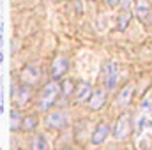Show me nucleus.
<instances>
[{
  "label": "nucleus",
  "instance_id": "3",
  "mask_svg": "<svg viewBox=\"0 0 152 150\" xmlns=\"http://www.w3.org/2000/svg\"><path fill=\"white\" fill-rule=\"evenodd\" d=\"M117 78H118V66L113 60L106 62L103 66V83L106 88H113L117 85Z\"/></svg>",
  "mask_w": 152,
  "mask_h": 150
},
{
  "label": "nucleus",
  "instance_id": "8",
  "mask_svg": "<svg viewBox=\"0 0 152 150\" xmlns=\"http://www.w3.org/2000/svg\"><path fill=\"white\" fill-rule=\"evenodd\" d=\"M133 88H134V85H133V83H127V85L118 92L117 101H115L118 108H126V106L129 104V101H131V94H133Z\"/></svg>",
  "mask_w": 152,
  "mask_h": 150
},
{
  "label": "nucleus",
  "instance_id": "9",
  "mask_svg": "<svg viewBox=\"0 0 152 150\" xmlns=\"http://www.w3.org/2000/svg\"><path fill=\"white\" fill-rule=\"evenodd\" d=\"M104 101H106L104 90H103V88H97V90H94V92L90 94V97H88V106H90V110H99V108L104 104Z\"/></svg>",
  "mask_w": 152,
  "mask_h": 150
},
{
  "label": "nucleus",
  "instance_id": "13",
  "mask_svg": "<svg viewBox=\"0 0 152 150\" xmlns=\"http://www.w3.org/2000/svg\"><path fill=\"white\" fill-rule=\"evenodd\" d=\"M30 99V85H21L20 87V90H16V94H14V103L18 104H25L27 101Z\"/></svg>",
  "mask_w": 152,
  "mask_h": 150
},
{
  "label": "nucleus",
  "instance_id": "11",
  "mask_svg": "<svg viewBox=\"0 0 152 150\" xmlns=\"http://www.w3.org/2000/svg\"><path fill=\"white\" fill-rule=\"evenodd\" d=\"M21 79H25L27 85H34V83H37L39 69L37 67H34V66H27V67L23 69V73H21Z\"/></svg>",
  "mask_w": 152,
  "mask_h": 150
},
{
  "label": "nucleus",
  "instance_id": "7",
  "mask_svg": "<svg viewBox=\"0 0 152 150\" xmlns=\"http://www.w3.org/2000/svg\"><path fill=\"white\" fill-rule=\"evenodd\" d=\"M67 69H69V62L62 55L57 57L53 60V64H51V74H53V78H62V74H66Z\"/></svg>",
  "mask_w": 152,
  "mask_h": 150
},
{
  "label": "nucleus",
  "instance_id": "19",
  "mask_svg": "<svg viewBox=\"0 0 152 150\" xmlns=\"http://www.w3.org/2000/svg\"><path fill=\"white\" fill-rule=\"evenodd\" d=\"M2 30H4V25H2V23H0V32H2Z\"/></svg>",
  "mask_w": 152,
  "mask_h": 150
},
{
  "label": "nucleus",
  "instance_id": "6",
  "mask_svg": "<svg viewBox=\"0 0 152 150\" xmlns=\"http://www.w3.org/2000/svg\"><path fill=\"white\" fill-rule=\"evenodd\" d=\"M66 122H67V115L62 111H53L46 117V125H50L53 129H62L66 125Z\"/></svg>",
  "mask_w": 152,
  "mask_h": 150
},
{
  "label": "nucleus",
  "instance_id": "17",
  "mask_svg": "<svg viewBox=\"0 0 152 150\" xmlns=\"http://www.w3.org/2000/svg\"><path fill=\"white\" fill-rule=\"evenodd\" d=\"M118 2H120V0H108V4H110V5H112V7H115V5H117V4H118Z\"/></svg>",
  "mask_w": 152,
  "mask_h": 150
},
{
  "label": "nucleus",
  "instance_id": "5",
  "mask_svg": "<svg viewBox=\"0 0 152 150\" xmlns=\"http://www.w3.org/2000/svg\"><path fill=\"white\" fill-rule=\"evenodd\" d=\"M108 136H110V125H108L106 122H101V124H97V127L94 129L90 141H92L94 145H99V143H103Z\"/></svg>",
  "mask_w": 152,
  "mask_h": 150
},
{
  "label": "nucleus",
  "instance_id": "16",
  "mask_svg": "<svg viewBox=\"0 0 152 150\" xmlns=\"http://www.w3.org/2000/svg\"><path fill=\"white\" fill-rule=\"evenodd\" d=\"M21 127V117H20V113L16 108H12L11 110V129L12 131H18Z\"/></svg>",
  "mask_w": 152,
  "mask_h": 150
},
{
  "label": "nucleus",
  "instance_id": "4",
  "mask_svg": "<svg viewBox=\"0 0 152 150\" xmlns=\"http://www.w3.org/2000/svg\"><path fill=\"white\" fill-rule=\"evenodd\" d=\"M136 16L142 23L145 25H152V7L149 4V0H136Z\"/></svg>",
  "mask_w": 152,
  "mask_h": 150
},
{
  "label": "nucleus",
  "instance_id": "18",
  "mask_svg": "<svg viewBox=\"0 0 152 150\" xmlns=\"http://www.w3.org/2000/svg\"><path fill=\"white\" fill-rule=\"evenodd\" d=\"M2 62H4V53L0 51V64H2Z\"/></svg>",
  "mask_w": 152,
  "mask_h": 150
},
{
  "label": "nucleus",
  "instance_id": "15",
  "mask_svg": "<svg viewBox=\"0 0 152 150\" xmlns=\"http://www.w3.org/2000/svg\"><path fill=\"white\" fill-rule=\"evenodd\" d=\"M30 147L34 150H46L48 149V141H46V138H44L42 134H37V136L30 141Z\"/></svg>",
  "mask_w": 152,
  "mask_h": 150
},
{
  "label": "nucleus",
  "instance_id": "10",
  "mask_svg": "<svg viewBox=\"0 0 152 150\" xmlns=\"http://www.w3.org/2000/svg\"><path fill=\"white\" fill-rule=\"evenodd\" d=\"M75 99L78 103H81V101H85L87 97H90V94H92V87H90V83H87V81H80L78 85L75 87Z\"/></svg>",
  "mask_w": 152,
  "mask_h": 150
},
{
  "label": "nucleus",
  "instance_id": "2",
  "mask_svg": "<svg viewBox=\"0 0 152 150\" xmlns=\"http://www.w3.org/2000/svg\"><path fill=\"white\" fill-rule=\"evenodd\" d=\"M131 133V117L129 113H122L115 124L113 129V138L115 140H126Z\"/></svg>",
  "mask_w": 152,
  "mask_h": 150
},
{
  "label": "nucleus",
  "instance_id": "14",
  "mask_svg": "<svg viewBox=\"0 0 152 150\" xmlns=\"http://www.w3.org/2000/svg\"><path fill=\"white\" fill-rule=\"evenodd\" d=\"M36 125H37V117L36 115H28L21 120V129L23 131H32V129H36Z\"/></svg>",
  "mask_w": 152,
  "mask_h": 150
},
{
  "label": "nucleus",
  "instance_id": "20",
  "mask_svg": "<svg viewBox=\"0 0 152 150\" xmlns=\"http://www.w3.org/2000/svg\"><path fill=\"white\" fill-rule=\"evenodd\" d=\"M2 41H4V39H2V32H0V44H2Z\"/></svg>",
  "mask_w": 152,
  "mask_h": 150
},
{
  "label": "nucleus",
  "instance_id": "12",
  "mask_svg": "<svg viewBox=\"0 0 152 150\" xmlns=\"http://www.w3.org/2000/svg\"><path fill=\"white\" fill-rule=\"evenodd\" d=\"M131 18H133V12H131L129 9H126V7H122V11H120L118 16H117V28H118V30H126V27H127V23L131 21Z\"/></svg>",
  "mask_w": 152,
  "mask_h": 150
},
{
  "label": "nucleus",
  "instance_id": "1",
  "mask_svg": "<svg viewBox=\"0 0 152 150\" xmlns=\"http://www.w3.org/2000/svg\"><path fill=\"white\" fill-rule=\"evenodd\" d=\"M58 95H60V83H58V81L48 83V85L41 90V94H39L37 108L39 110H48V108H51V106L55 104V101L58 99Z\"/></svg>",
  "mask_w": 152,
  "mask_h": 150
}]
</instances>
